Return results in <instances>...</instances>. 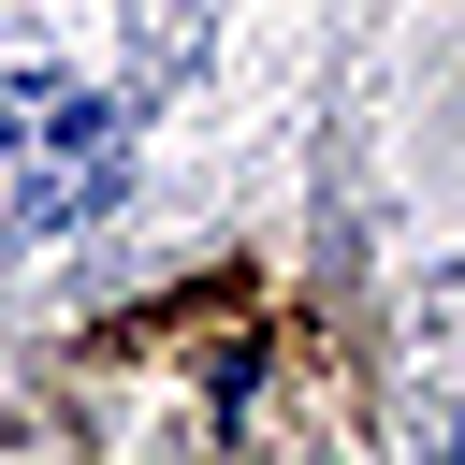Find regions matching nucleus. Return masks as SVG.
Masks as SVG:
<instances>
[{
  "label": "nucleus",
  "instance_id": "nucleus-1",
  "mask_svg": "<svg viewBox=\"0 0 465 465\" xmlns=\"http://www.w3.org/2000/svg\"><path fill=\"white\" fill-rule=\"evenodd\" d=\"M116 174H131V131H116L102 87H58V73H15L0 87V232L15 247L87 232L116 203Z\"/></svg>",
  "mask_w": 465,
  "mask_h": 465
},
{
  "label": "nucleus",
  "instance_id": "nucleus-2",
  "mask_svg": "<svg viewBox=\"0 0 465 465\" xmlns=\"http://www.w3.org/2000/svg\"><path fill=\"white\" fill-rule=\"evenodd\" d=\"M450 436H465V407H450Z\"/></svg>",
  "mask_w": 465,
  "mask_h": 465
}]
</instances>
